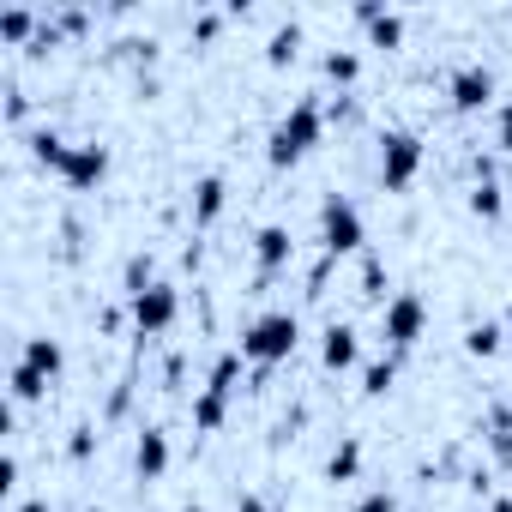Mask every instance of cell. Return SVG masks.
Here are the masks:
<instances>
[{"label":"cell","mask_w":512,"mask_h":512,"mask_svg":"<svg viewBox=\"0 0 512 512\" xmlns=\"http://www.w3.org/2000/svg\"><path fill=\"white\" fill-rule=\"evenodd\" d=\"M362 241H368V229H362L356 199L326 193V205H320V247H326V260H338V253H356Z\"/></svg>","instance_id":"cell-4"},{"label":"cell","mask_w":512,"mask_h":512,"mask_svg":"<svg viewBox=\"0 0 512 512\" xmlns=\"http://www.w3.org/2000/svg\"><path fill=\"white\" fill-rule=\"evenodd\" d=\"M235 380H241V356L229 350V356H217V362H211V380H205V386H199V398H193V428H199V434H217V428H223Z\"/></svg>","instance_id":"cell-3"},{"label":"cell","mask_w":512,"mask_h":512,"mask_svg":"<svg viewBox=\"0 0 512 512\" xmlns=\"http://www.w3.org/2000/svg\"><path fill=\"white\" fill-rule=\"evenodd\" d=\"M362 296H374V302L386 296V266L374 260V253H368V260H362Z\"/></svg>","instance_id":"cell-25"},{"label":"cell","mask_w":512,"mask_h":512,"mask_svg":"<svg viewBox=\"0 0 512 512\" xmlns=\"http://www.w3.org/2000/svg\"><path fill=\"white\" fill-rule=\"evenodd\" d=\"M37 31V19L25 13V7H7V13H0V37H7V43H25Z\"/></svg>","instance_id":"cell-22"},{"label":"cell","mask_w":512,"mask_h":512,"mask_svg":"<svg viewBox=\"0 0 512 512\" xmlns=\"http://www.w3.org/2000/svg\"><path fill=\"white\" fill-rule=\"evenodd\" d=\"M19 368H31L37 380H49V386H55V374L67 368V350H61V338H25V356H19Z\"/></svg>","instance_id":"cell-14"},{"label":"cell","mask_w":512,"mask_h":512,"mask_svg":"<svg viewBox=\"0 0 512 512\" xmlns=\"http://www.w3.org/2000/svg\"><path fill=\"white\" fill-rule=\"evenodd\" d=\"M356 19L368 25V43H374V49H398V43H404V19L386 13L380 0H356Z\"/></svg>","instance_id":"cell-13"},{"label":"cell","mask_w":512,"mask_h":512,"mask_svg":"<svg viewBox=\"0 0 512 512\" xmlns=\"http://www.w3.org/2000/svg\"><path fill=\"white\" fill-rule=\"evenodd\" d=\"M500 338H506V332H500L494 320H476V326L464 332V350H470V356H494V350H500Z\"/></svg>","instance_id":"cell-21"},{"label":"cell","mask_w":512,"mask_h":512,"mask_svg":"<svg viewBox=\"0 0 512 512\" xmlns=\"http://www.w3.org/2000/svg\"><path fill=\"white\" fill-rule=\"evenodd\" d=\"M494 512H512V500H494Z\"/></svg>","instance_id":"cell-31"},{"label":"cell","mask_w":512,"mask_h":512,"mask_svg":"<svg viewBox=\"0 0 512 512\" xmlns=\"http://www.w3.org/2000/svg\"><path fill=\"white\" fill-rule=\"evenodd\" d=\"M494 127H500V151H512V103H500V121Z\"/></svg>","instance_id":"cell-29"},{"label":"cell","mask_w":512,"mask_h":512,"mask_svg":"<svg viewBox=\"0 0 512 512\" xmlns=\"http://www.w3.org/2000/svg\"><path fill=\"white\" fill-rule=\"evenodd\" d=\"M290 253H296V241H290V229H284V223H260V229H253V260H260V272H266V278L290 266Z\"/></svg>","instance_id":"cell-10"},{"label":"cell","mask_w":512,"mask_h":512,"mask_svg":"<svg viewBox=\"0 0 512 512\" xmlns=\"http://www.w3.org/2000/svg\"><path fill=\"white\" fill-rule=\"evenodd\" d=\"M320 133H326V109H320L314 97L290 103V109L278 115L272 139H266V157H272V169H290V163H302V157L320 145Z\"/></svg>","instance_id":"cell-1"},{"label":"cell","mask_w":512,"mask_h":512,"mask_svg":"<svg viewBox=\"0 0 512 512\" xmlns=\"http://www.w3.org/2000/svg\"><path fill=\"white\" fill-rule=\"evenodd\" d=\"M470 211L494 223V217L506 211V193H500V181H476V187H470Z\"/></svg>","instance_id":"cell-19"},{"label":"cell","mask_w":512,"mask_h":512,"mask_svg":"<svg viewBox=\"0 0 512 512\" xmlns=\"http://www.w3.org/2000/svg\"><path fill=\"white\" fill-rule=\"evenodd\" d=\"M446 97H452V109H458V115H476V109H488V103H494V73H488L482 61H464V67L446 79Z\"/></svg>","instance_id":"cell-8"},{"label":"cell","mask_w":512,"mask_h":512,"mask_svg":"<svg viewBox=\"0 0 512 512\" xmlns=\"http://www.w3.org/2000/svg\"><path fill=\"white\" fill-rule=\"evenodd\" d=\"M181 512H205V506H199V500H187V506H181Z\"/></svg>","instance_id":"cell-30"},{"label":"cell","mask_w":512,"mask_h":512,"mask_svg":"<svg viewBox=\"0 0 512 512\" xmlns=\"http://www.w3.org/2000/svg\"><path fill=\"white\" fill-rule=\"evenodd\" d=\"M67 151H73V145H67V139H61L55 127H37V133H31V157H37V163L61 169V157H67Z\"/></svg>","instance_id":"cell-18"},{"label":"cell","mask_w":512,"mask_h":512,"mask_svg":"<svg viewBox=\"0 0 512 512\" xmlns=\"http://www.w3.org/2000/svg\"><path fill=\"white\" fill-rule=\"evenodd\" d=\"M235 512H284V506H272L266 494H235Z\"/></svg>","instance_id":"cell-27"},{"label":"cell","mask_w":512,"mask_h":512,"mask_svg":"<svg viewBox=\"0 0 512 512\" xmlns=\"http://www.w3.org/2000/svg\"><path fill=\"white\" fill-rule=\"evenodd\" d=\"M296 49H302V25H296V19H284V25L272 31V43H266V61H272V67H290V61H296Z\"/></svg>","instance_id":"cell-17"},{"label":"cell","mask_w":512,"mask_h":512,"mask_svg":"<svg viewBox=\"0 0 512 512\" xmlns=\"http://www.w3.org/2000/svg\"><path fill=\"white\" fill-rule=\"evenodd\" d=\"M356 470H362V440L344 434V440L332 446V458H326V476H332V482H356Z\"/></svg>","instance_id":"cell-16"},{"label":"cell","mask_w":512,"mask_h":512,"mask_svg":"<svg viewBox=\"0 0 512 512\" xmlns=\"http://www.w3.org/2000/svg\"><path fill=\"white\" fill-rule=\"evenodd\" d=\"M67 187H97L103 175H109V145H97V139H85V145H73L67 157H61V169H55Z\"/></svg>","instance_id":"cell-9"},{"label":"cell","mask_w":512,"mask_h":512,"mask_svg":"<svg viewBox=\"0 0 512 512\" xmlns=\"http://www.w3.org/2000/svg\"><path fill=\"white\" fill-rule=\"evenodd\" d=\"M392 380H398V362H392V356H380V362H368V368H362V392H368V398H386V392H392Z\"/></svg>","instance_id":"cell-20"},{"label":"cell","mask_w":512,"mask_h":512,"mask_svg":"<svg viewBox=\"0 0 512 512\" xmlns=\"http://www.w3.org/2000/svg\"><path fill=\"white\" fill-rule=\"evenodd\" d=\"M350 512H398V494H392V488H368Z\"/></svg>","instance_id":"cell-26"},{"label":"cell","mask_w":512,"mask_h":512,"mask_svg":"<svg viewBox=\"0 0 512 512\" xmlns=\"http://www.w3.org/2000/svg\"><path fill=\"white\" fill-rule=\"evenodd\" d=\"M91 446H97V434H91V428H73V440H67V452H73V458H91Z\"/></svg>","instance_id":"cell-28"},{"label":"cell","mask_w":512,"mask_h":512,"mask_svg":"<svg viewBox=\"0 0 512 512\" xmlns=\"http://www.w3.org/2000/svg\"><path fill=\"white\" fill-rule=\"evenodd\" d=\"M422 326H428V302H422L416 290H398V296L380 308V338H386L392 350H410V344L422 338Z\"/></svg>","instance_id":"cell-6"},{"label":"cell","mask_w":512,"mask_h":512,"mask_svg":"<svg viewBox=\"0 0 512 512\" xmlns=\"http://www.w3.org/2000/svg\"><path fill=\"white\" fill-rule=\"evenodd\" d=\"M356 73H362V61H356L350 49H332V55H326V79H338V85H356Z\"/></svg>","instance_id":"cell-23"},{"label":"cell","mask_w":512,"mask_h":512,"mask_svg":"<svg viewBox=\"0 0 512 512\" xmlns=\"http://www.w3.org/2000/svg\"><path fill=\"white\" fill-rule=\"evenodd\" d=\"M133 470H139V482H157V476L169 470V434H163V428H139V440H133Z\"/></svg>","instance_id":"cell-12"},{"label":"cell","mask_w":512,"mask_h":512,"mask_svg":"<svg viewBox=\"0 0 512 512\" xmlns=\"http://www.w3.org/2000/svg\"><path fill=\"white\" fill-rule=\"evenodd\" d=\"M127 314H133L139 338H157V332H169V326H175V314H181V296H175L169 284H151V290L127 296Z\"/></svg>","instance_id":"cell-7"},{"label":"cell","mask_w":512,"mask_h":512,"mask_svg":"<svg viewBox=\"0 0 512 512\" xmlns=\"http://www.w3.org/2000/svg\"><path fill=\"white\" fill-rule=\"evenodd\" d=\"M356 356H362V344H356V326L332 320V326L320 332V362H326L332 374H344V368H356Z\"/></svg>","instance_id":"cell-11"},{"label":"cell","mask_w":512,"mask_h":512,"mask_svg":"<svg viewBox=\"0 0 512 512\" xmlns=\"http://www.w3.org/2000/svg\"><path fill=\"white\" fill-rule=\"evenodd\" d=\"M296 344H302V320H296L290 308H272V314H260V320L241 332V356H247V362H260V368L290 362Z\"/></svg>","instance_id":"cell-2"},{"label":"cell","mask_w":512,"mask_h":512,"mask_svg":"<svg viewBox=\"0 0 512 512\" xmlns=\"http://www.w3.org/2000/svg\"><path fill=\"white\" fill-rule=\"evenodd\" d=\"M223 193H229L223 175H199V181H193V223H199V229H211V223L223 217Z\"/></svg>","instance_id":"cell-15"},{"label":"cell","mask_w":512,"mask_h":512,"mask_svg":"<svg viewBox=\"0 0 512 512\" xmlns=\"http://www.w3.org/2000/svg\"><path fill=\"white\" fill-rule=\"evenodd\" d=\"M151 284H157L151 253H133V260H127V296H139V290H151Z\"/></svg>","instance_id":"cell-24"},{"label":"cell","mask_w":512,"mask_h":512,"mask_svg":"<svg viewBox=\"0 0 512 512\" xmlns=\"http://www.w3.org/2000/svg\"><path fill=\"white\" fill-rule=\"evenodd\" d=\"M422 169V139L410 127H386L380 133V187L386 193H404Z\"/></svg>","instance_id":"cell-5"},{"label":"cell","mask_w":512,"mask_h":512,"mask_svg":"<svg viewBox=\"0 0 512 512\" xmlns=\"http://www.w3.org/2000/svg\"><path fill=\"white\" fill-rule=\"evenodd\" d=\"M506 326H512V308H506Z\"/></svg>","instance_id":"cell-32"}]
</instances>
